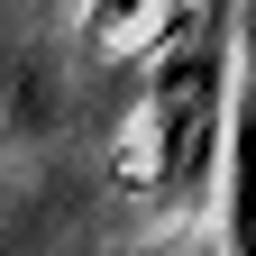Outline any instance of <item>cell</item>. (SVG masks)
<instances>
[{
    "instance_id": "cell-2",
    "label": "cell",
    "mask_w": 256,
    "mask_h": 256,
    "mask_svg": "<svg viewBox=\"0 0 256 256\" xmlns=\"http://www.w3.org/2000/svg\"><path fill=\"white\" fill-rule=\"evenodd\" d=\"M229 256H256V82L247 74L229 110Z\"/></svg>"
},
{
    "instance_id": "cell-3",
    "label": "cell",
    "mask_w": 256,
    "mask_h": 256,
    "mask_svg": "<svg viewBox=\"0 0 256 256\" xmlns=\"http://www.w3.org/2000/svg\"><path fill=\"white\" fill-rule=\"evenodd\" d=\"M174 0H82V37L101 55H146L156 37H165Z\"/></svg>"
},
{
    "instance_id": "cell-1",
    "label": "cell",
    "mask_w": 256,
    "mask_h": 256,
    "mask_svg": "<svg viewBox=\"0 0 256 256\" xmlns=\"http://www.w3.org/2000/svg\"><path fill=\"white\" fill-rule=\"evenodd\" d=\"M229 110H238V64L183 55L174 74H156V101L128 119V138H119V183H128V192H156V202L202 192L220 138H229Z\"/></svg>"
}]
</instances>
